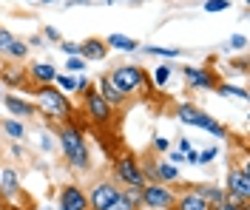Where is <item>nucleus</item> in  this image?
I'll use <instances>...</instances> for the list:
<instances>
[{
    "instance_id": "41",
    "label": "nucleus",
    "mask_w": 250,
    "mask_h": 210,
    "mask_svg": "<svg viewBox=\"0 0 250 210\" xmlns=\"http://www.w3.org/2000/svg\"><path fill=\"white\" fill-rule=\"evenodd\" d=\"M230 68H233L236 74H248V57L242 54L239 60H233V63H230Z\"/></svg>"
},
{
    "instance_id": "28",
    "label": "nucleus",
    "mask_w": 250,
    "mask_h": 210,
    "mask_svg": "<svg viewBox=\"0 0 250 210\" xmlns=\"http://www.w3.org/2000/svg\"><path fill=\"white\" fill-rule=\"evenodd\" d=\"M125 196V202L131 205V210H142V191L140 188H120Z\"/></svg>"
},
{
    "instance_id": "4",
    "label": "nucleus",
    "mask_w": 250,
    "mask_h": 210,
    "mask_svg": "<svg viewBox=\"0 0 250 210\" xmlns=\"http://www.w3.org/2000/svg\"><path fill=\"white\" fill-rule=\"evenodd\" d=\"M176 119L182 122V125H190V128H199V131H208L210 136H216V139H228L230 136V128L225 125V122H219L216 116H210L208 111H202L199 105H190V102H179L176 108Z\"/></svg>"
},
{
    "instance_id": "33",
    "label": "nucleus",
    "mask_w": 250,
    "mask_h": 210,
    "mask_svg": "<svg viewBox=\"0 0 250 210\" xmlns=\"http://www.w3.org/2000/svg\"><path fill=\"white\" fill-rule=\"evenodd\" d=\"M12 43H15V34L0 26V60H6V54H9V49H12Z\"/></svg>"
},
{
    "instance_id": "35",
    "label": "nucleus",
    "mask_w": 250,
    "mask_h": 210,
    "mask_svg": "<svg viewBox=\"0 0 250 210\" xmlns=\"http://www.w3.org/2000/svg\"><path fill=\"white\" fill-rule=\"evenodd\" d=\"M151 151H154L156 156H162V153H168V151H171V142H168L165 136H154V142H151Z\"/></svg>"
},
{
    "instance_id": "43",
    "label": "nucleus",
    "mask_w": 250,
    "mask_h": 210,
    "mask_svg": "<svg viewBox=\"0 0 250 210\" xmlns=\"http://www.w3.org/2000/svg\"><path fill=\"white\" fill-rule=\"evenodd\" d=\"M88 85H91L88 74H85V71H83V74H77V94H74V97H80V94H83V91H85Z\"/></svg>"
},
{
    "instance_id": "16",
    "label": "nucleus",
    "mask_w": 250,
    "mask_h": 210,
    "mask_svg": "<svg viewBox=\"0 0 250 210\" xmlns=\"http://www.w3.org/2000/svg\"><path fill=\"white\" fill-rule=\"evenodd\" d=\"M171 210H210V202H205L202 196L188 185L182 191H176V202H173Z\"/></svg>"
},
{
    "instance_id": "47",
    "label": "nucleus",
    "mask_w": 250,
    "mask_h": 210,
    "mask_svg": "<svg viewBox=\"0 0 250 210\" xmlns=\"http://www.w3.org/2000/svg\"><path fill=\"white\" fill-rule=\"evenodd\" d=\"M190 139H185V136H179V148H176V151H182V153H185V151H190Z\"/></svg>"
},
{
    "instance_id": "30",
    "label": "nucleus",
    "mask_w": 250,
    "mask_h": 210,
    "mask_svg": "<svg viewBox=\"0 0 250 210\" xmlns=\"http://www.w3.org/2000/svg\"><path fill=\"white\" fill-rule=\"evenodd\" d=\"M245 49H248V34H230L225 51H239V54H245Z\"/></svg>"
},
{
    "instance_id": "48",
    "label": "nucleus",
    "mask_w": 250,
    "mask_h": 210,
    "mask_svg": "<svg viewBox=\"0 0 250 210\" xmlns=\"http://www.w3.org/2000/svg\"><path fill=\"white\" fill-rule=\"evenodd\" d=\"M0 210H9V199H6L3 193H0Z\"/></svg>"
},
{
    "instance_id": "39",
    "label": "nucleus",
    "mask_w": 250,
    "mask_h": 210,
    "mask_svg": "<svg viewBox=\"0 0 250 210\" xmlns=\"http://www.w3.org/2000/svg\"><path fill=\"white\" fill-rule=\"evenodd\" d=\"M54 145H57V139H54L48 131H43V134H40V148H43L46 153H51V151H54Z\"/></svg>"
},
{
    "instance_id": "53",
    "label": "nucleus",
    "mask_w": 250,
    "mask_h": 210,
    "mask_svg": "<svg viewBox=\"0 0 250 210\" xmlns=\"http://www.w3.org/2000/svg\"><path fill=\"white\" fill-rule=\"evenodd\" d=\"M0 99H3V91H0Z\"/></svg>"
},
{
    "instance_id": "18",
    "label": "nucleus",
    "mask_w": 250,
    "mask_h": 210,
    "mask_svg": "<svg viewBox=\"0 0 250 210\" xmlns=\"http://www.w3.org/2000/svg\"><path fill=\"white\" fill-rule=\"evenodd\" d=\"M0 193L6 196L9 202H12L15 196L23 193V188H20V173H17L15 168H3V165H0Z\"/></svg>"
},
{
    "instance_id": "36",
    "label": "nucleus",
    "mask_w": 250,
    "mask_h": 210,
    "mask_svg": "<svg viewBox=\"0 0 250 210\" xmlns=\"http://www.w3.org/2000/svg\"><path fill=\"white\" fill-rule=\"evenodd\" d=\"M216 156H219V148H216V145L205 148V151H199V165L205 168V165H210V162L216 159Z\"/></svg>"
},
{
    "instance_id": "42",
    "label": "nucleus",
    "mask_w": 250,
    "mask_h": 210,
    "mask_svg": "<svg viewBox=\"0 0 250 210\" xmlns=\"http://www.w3.org/2000/svg\"><path fill=\"white\" fill-rule=\"evenodd\" d=\"M26 43H29V49H48V43L43 40V34H34V37H29Z\"/></svg>"
},
{
    "instance_id": "45",
    "label": "nucleus",
    "mask_w": 250,
    "mask_h": 210,
    "mask_svg": "<svg viewBox=\"0 0 250 210\" xmlns=\"http://www.w3.org/2000/svg\"><path fill=\"white\" fill-rule=\"evenodd\" d=\"M185 165H199V151H185Z\"/></svg>"
},
{
    "instance_id": "34",
    "label": "nucleus",
    "mask_w": 250,
    "mask_h": 210,
    "mask_svg": "<svg viewBox=\"0 0 250 210\" xmlns=\"http://www.w3.org/2000/svg\"><path fill=\"white\" fill-rule=\"evenodd\" d=\"M57 49H60L65 57H80V43L77 40H60Z\"/></svg>"
},
{
    "instance_id": "20",
    "label": "nucleus",
    "mask_w": 250,
    "mask_h": 210,
    "mask_svg": "<svg viewBox=\"0 0 250 210\" xmlns=\"http://www.w3.org/2000/svg\"><path fill=\"white\" fill-rule=\"evenodd\" d=\"M154 168H156V182H165V185H176L179 182V165H171L165 156H156Z\"/></svg>"
},
{
    "instance_id": "25",
    "label": "nucleus",
    "mask_w": 250,
    "mask_h": 210,
    "mask_svg": "<svg viewBox=\"0 0 250 210\" xmlns=\"http://www.w3.org/2000/svg\"><path fill=\"white\" fill-rule=\"evenodd\" d=\"M219 97H236V99H248V88L245 85H233V82H228V80H219V85L213 88Z\"/></svg>"
},
{
    "instance_id": "2",
    "label": "nucleus",
    "mask_w": 250,
    "mask_h": 210,
    "mask_svg": "<svg viewBox=\"0 0 250 210\" xmlns=\"http://www.w3.org/2000/svg\"><path fill=\"white\" fill-rule=\"evenodd\" d=\"M54 136H57V148L62 151V159L71 171H88L91 168V148L85 142V134L74 122H60Z\"/></svg>"
},
{
    "instance_id": "5",
    "label": "nucleus",
    "mask_w": 250,
    "mask_h": 210,
    "mask_svg": "<svg viewBox=\"0 0 250 210\" xmlns=\"http://www.w3.org/2000/svg\"><path fill=\"white\" fill-rule=\"evenodd\" d=\"M111 179L120 185V188H145L148 182L142 176V168H140V156L134 151H123L117 153L114 162H111Z\"/></svg>"
},
{
    "instance_id": "29",
    "label": "nucleus",
    "mask_w": 250,
    "mask_h": 210,
    "mask_svg": "<svg viewBox=\"0 0 250 210\" xmlns=\"http://www.w3.org/2000/svg\"><path fill=\"white\" fill-rule=\"evenodd\" d=\"M88 68V60H83V57H65V63H62V71H68V74H83Z\"/></svg>"
},
{
    "instance_id": "12",
    "label": "nucleus",
    "mask_w": 250,
    "mask_h": 210,
    "mask_svg": "<svg viewBox=\"0 0 250 210\" xmlns=\"http://www.w3.org/2000/svg\"><path fill=\"white\" fill-rule=\"evenodd\" d=\"M117 193H120V185H117L111 176L94 182L91 191L85 193V196H88V210H105L111 205V199H114Z\"/></svg>"
},
{
    "instance_id": "7",
    "label": "nucleus",
    "mask_w": 250,
    "mask_h": 210,
    "mask_svg": "<svg viewBox=\"0 0 250 210\" xmlns=\"http://www.w3.org/2000/svg\"><path fill=\"white\" fill-rule=\"evenodd\" d=\"M176 202V188L165 182H148L142 188V210H171Z\"/></svg>"
},
{
    "instance_id": "51",
    "label": "nucleus",
    "mask_w": 250,
    "mask_h": 210,
    "mask_svg": "<svg viewBox=\"0 0 250 210\" xmlns=\"http://www.w3.org/2000/svg\"><path fill=\"white\" fill-rule=\"evenodd\" d=\"M37 3H54V0H37Z\"/></svg>"
},
{
    "instance_id": "10",
    "label": "nucleus",
    "mask_w": 250,
    "mask_h": 210,
    "mask_svg": "<svg viewBox=\"0 0 250 210\" xmlns=\"http://www.w3.org/2000/svg\"><path fill=\"white\" fill-rule=\"evenodd\" d=\"M0 82L9 88V91H29V71H26V63H12V60H3L0 63Z\"/></svg>"
},
{
    "instance_id": "13",
    "label": "nucleus",
    "mask_w": 250,
    "mask_h": 210,
    "mask_svg": "<svg viewBox=\"0 0 250 210\" xmlns=\"http://www.w3.org/2000/svg\"><path fill=\"white\" fill-rule=\"evenodd\" d=\"M0 105L6 108L9 116H15V119H31V116H37V108H34L31 97H20L15 91H3Z\"/></svg>"
},
{
    "instance_id": "31",
    "label": "nucleus",
    "mask_w": 250,
    "mask_h": 210,
    "mask_svg": "<svg viewBox=\"0 0 250 210\" xmlns=\"http://www.w3.org/2000/svg\"><path fill=\"white\" fill-rule=\"evenodd\" d=\"M210 210H250V202H236V199H222L219 205H210Z\"/></svg>"
},
{
    "instance_id": "15",
    "label": "nucleus",
    "mask_w": 250,
    "mask_h": 210,
    "mask_svg": "<svg viewBox=\"0 0 250 210\" xmlns=\"http://www.w3.org/2000/svg\"><path fill=\"white\" fill-rule=\"evenodd\" d=\"M94 85H97V94L105 99L108 105H114V108H125V102L131 99V97H125L123 91H120V88H117V85H114V82L108 80V74H100Z\"/></svg>"
},
{
    "instance_id": "21",
    "label": "nucleus",
    "mask_w": 250,
    "mask_h": 210,
    "mask_svg": "<svg viewBox=\"0 0 250 210\" xmlns=\"http://www.w3.org/2000/svg\"><path fill=\"white\" fill-rule=\"evenodd\" d=\"M190 188L202 196L205 202H210V205H219L222 199H228V196H225V188H222V185H213V182H193Z\"/></svg>"
},
{
    "instance_id": "38",
    "label": "nucleus",
    "mask_w": 250,
    "mask_h": 210,
    "mask_svg": "<svg viewBox=\"0 0 250 210\" xmlns=\"http://www.w3.org/2000/svg\"><path fill=\"white\" fill-rule=\"evenodd\" d=\"M105 210H131V205H128V202H125V196H123V191H120V193L114 196V199H111V205Z\"/></svg>"
},
{
    "instance_id": "46",
    "label": "nucleus",
    "mask_w": 250,
    "mask_h": 210,
    "mask_svg": "<svg viewBox=\"0 0 250 210\" xmlns=\"http://www.w3.org/2000/svg\"><path fill=\"white\" fill-rule=\"evenodd\" d=\"M94 0H65V9H71V6H91Z\"/></svg>"
},
{
    "instance_id": "19",
    "label": "nucleus",
    "mask_w": 250,
    "mask_h": 210,
    "mask_svg": "<svg viewBox=\"0 0 250 210\" xmlns=\"http://www.w3.org/2000/svg\"><path fill=\"white\" fill-rule=\"evenodd\" d=\"M105 40V46L111 51H123V54H137L140 51V40H134V37H128V34H108V37H103Z\"/></svg>"
},
{
    "instance_id": "26",
    "label": "nucleus",
    "mask_w": 250,
    "mask_h": 210,
    "mask_svg": "<svg viewBox=\"0 0 250 210\" xmlns=\"http://www.w3.org/2000/svg\"><path fill=\"white\" fill-rule=\"evenodd\" d=\"M29 43L23 40V37H15V43H12V49H9V54H6V60H12V63H26L29 60Z\"/></svg>"
},
{
    "instance_id": "27",
    "label": "nucleus",
    "mask_w": 250,
    "mask_h": 210,
    "mask_svg": "<svg viewBox=\"0 0 250 210\" xmlns=\"http://www.w3.org/2000/svg\"><path fill=\"white\" fill-rule=\"evenodd\" d=\"M54 85L60 88L62 94L74 97V94H77V74H68V71H57V77H54Z\"/></svg>"
},
{
    "instance_id": "52",
    "label": "nucleus",
    "mask_w": 250,
    "mask_h": 210,
    "mask_svg": "<svg viewBox=\"0 0 250 210\" xmlns=\"http://www.w3.org/2000/svg\"><path fill=\"white\" fill-rule=\"evenodd\" d=\"M26 3H37V0H26Z\"/></svg>"
},
{
    "instance_id": "24",
    "label": "nucleus",
    "mask_w": 250,
    "mask_h": 210,
    "mask_svg": "<svg viewBox=\"0 0 250 210\" xmlns=\"http://www.w3.org/2000/svg\"><path fill=\"white\" fill-rule=\"evenodd\" d=\"M173 68H176V65L165 63V60L156 65V68H151V85H156V88H165V85L171 82V77H173Z\"/></svg>"
},
{
    "instance_id": "8",
    "label": "nucleus",
    "mask_w": 250,
    "mask_h": 210,
    "mask_svg": "<svg viewBox=\"0 0 250 210\" xmlns=\"http://www.w3.org/2000/svg\"><path fill=\"white\" fill-rule=\"evenodd\" d=\"M225 196L236 199V202H250V171L248 165H230L228 168V176H225Z\"/></svg>"
},
{
    "instance_id": "22",
    "label": "nucleus",
    "mask_w": 250,
    "mask_h": 210,
    "mask_svg": "<svg viewBox=\"0 0 250 210\" xmlns=\"http://www.w3.org/2000/svg\"><path fill=\"white\" fill-rule=\"evenodd\" d=\"M0 128H3V134H6L9 139H15V142H23V139L29 136L26 122H23V119H15V116H6V119H0Z\"/></svg>"
},
{
    "instance_id": "44",
    "label": "nucleus",
    "mask_w": 250,
    "mask_h": 210,
    "mask_svg": "<svg viewBox=\"0 0 250 210\" xmlns=\"http://www.w3.org/2000/svg\"><path fill=\"white\" fill-rule=\"evenodd\" d=\"M9 153H12L15 159H23V156H26V148L20 145V142H15V139H12V145H9Z\"/></svg>"
},
{
    "instance_id": "9",
    "label": "nucleus",
    "mask_w": 250,
    "mask_h": 210,
    "mask_svg": "<svg viewBox=\"0 0 250 210\" xmlns=\"http://www.w3.org/2000/svg\"><path fill=\"white\" fill-rule=\"evenodd\" d=\"M182 71V80L190 91H213L219 85V74L216 68H208V65H179Z\"/></svg>"
},
{
    "instance_id": "32",
    "label": "nucleus",
    "mask_w": 250,
    "mask_h": 210,
    "mask_svg": "<svg viewBox=\"0 0 250 210\" xmlns=\"http://www.w3.org/2000/svg\"><path fill=\"white\" fill-rule=\"evenodd\" d=\"M202 9L208 15H219V12H228L230 9V0H205Z\"/></svg>"
},
{
    "instance_id": "1",
    "label": "nucleus",
    "mask_w": 250,
    "mask_h": 210,
    "mask_svg": "<svg viewBox=\"0 0 250 210\" xmlns=\"http://www.w3.org/2000/svg\"><path fill=\"white\" fill-rule=\"evenodd\" d=\"M26 97H31L37 114L46 119L48 125H51V122H54V125L71 122V119L77 116V105L71 102L68 94H62L54 82H48V85H31L29 91H26Z\"/></svg>"
},
{
    "instance_id": "17",
    "label": "nucleus",
    "mask_w": 250,
    "mask_h": 210,
    "mask_svg": "<svg viewBox=\"0 0 250 210\" xmlns=\"http://www.w3.org/2000/svg\"><path fill=\"white\" fill-rule=\"evenodd\" d=\"M108 46H105V40L103 37H88V40H83L80 43V57L83 60H88V63H103L105 57H108Z\"/></svg>"
},
{
    "instance_id": "14",
    "label": "nucleus",
    "mask_w": 250,
    "mask_h": 210,
    "mask_svg": "<svg viewBox=\"0 0 250 210\" xmlns=\"http://www.w3.org/2000/svg\"><path fill=\"white\" fill-rule=\"evenodd\" d=\"M26 71H29L31 85H48V82H54L60 68L51 60H26Z\"/></svg>"
},
{
    "instance_id": "40",
    "label": "nucleus",
    "mask_w": 250,
    "mask_h": 210,
    "mask_svg": "<svg viewBox=\"0 0 250 210\" xmlns=\"http://www.w3.org/2000/svg\"><path fill=\"white\" fill-rule=\"evenodd\" d=\"M162 156L171 162V165H185V153H182V151H168V153H162Z\"/></svg>"
},
{
    "instance_id": "49",
    "label": "nucleus",
    "mask_w": 250,
    "mask_h": 210,
    "mask_svg": "<svg viewBox=\"0 0 250 210\" xmlns=\"http://www.w3.org/2000/svg\"><path fill=\"white\" fill-rule=\"evenodd\" d=\"M34 210H57V208H54V205H37Z\"/></svg>"
},
{
    "instance_id": "6",
    "label": "nucleus",
    "mask_w": 250,
    "mask_h": 210,
    "mask_svg": "<svg viewBox=\"0 0 250 210\" xmlns=\"http://www.w3.org/2000/svg\"><path fill=\"white\" fill-rule=\"evenodd\" d=\"M105 74H108V80L123 91L125 97L140 94L142 85H148V71L140 63H120V65H114V68H108Z\"/></svg>"
},
{
    "instance_id": "23",
    "label": "nucleus",
    "mask_w": 250,
    "mask_h": 210,
    "mask_svg": "<svg viewBox=\"0 0 250 210\" xmlns=\"http://www.w3.org/2000/svg\"><path fill=\"white\" fill-rule=\"evenodd\" d=\"M140 51L148 57H159V60H179L182 57L179 46H140Z\"/></svg>"
},
{
    "instance_id": "3",
    "label": "nucleus",
    "mask_w": 250,
    "mask_h": 210,
    "mask_svg": "<svg viewBox=\"0 0 250 210\" xmlns=\"http://www.w3.org/2000/svg\"><path fill=\"white\" fill-rule=\"evenodd\" d=\"M80 105H77V111H80V116L91 125V128H108L111 122L117 119V108L114 105H108L105 99L97 94V85H88L83 94H80Z\"/></svg>"
},
{
    "instance_id": "11",
    "label": "nucleus",
    "mask_w": 250,
    "mask_h": 210,
    "mask_svg": "<svg viewBox=\"0 0 250 210\" xmlns=\"http://www.w3.org/2000/svg\"><path fill=\"white\" fill-rule=\"evenodd\" d=\"M57 210H88V196L77 182H62L57 188Z\"/></svg>"
},
{
    "instance_id": "50",
    "label": "nucleus",
    "mask_w": 250,
    "mask_h": 210,
    "mask_svg": "<svg viewBox=\"0 0 250 210\" xmlns=\"http://www.w3.org/2000/svg\"><path fill=\"white\" fill-rule=\"evenodd\" d=\"M125 3H131V6H137V3H142V0H125Z\"/></svg>"
},
{
    "instance_id": "37",
    "label": "nucleus",
    "mask_w": 250,
    "mask_h": 210,
    "mask_svg": "<svg viewBox=\"0 0 250 210\" xmlns=\"http://www.w3.org/2000/svg\"><path fill=\"white\" fill-rule=\"evenodd\" d=\"M43 40H46V43H54V46H57V43H60L62 37H60V32H57V29H54V26H43Z\"/></svg>"
}]
</instances>
